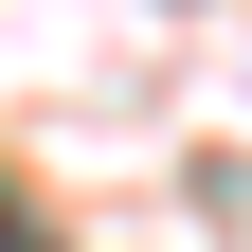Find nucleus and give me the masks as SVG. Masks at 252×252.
<instances>
[{
    "label": "nucleus",
    "instance_id": "1",
    "mask_svg": "<svg viewBox=\"0 0 252 252\" xmlns=\"http://www.w3.org/2000/svg\"><path fill=\"white\" fill-rule=\"evenodd\" d=\"M0 252H54V234H36V216H18V180H0Z\"/></svg>",
    "mask_w": 252,
    "mask_h": 252
}]
</instances>
